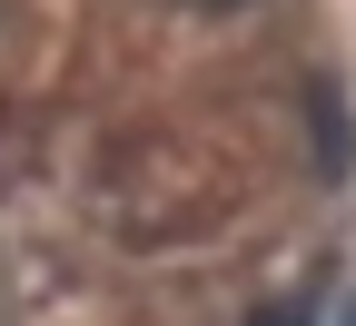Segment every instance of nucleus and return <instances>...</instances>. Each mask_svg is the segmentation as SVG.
Here are the masks:
<instances>
[{
    "mask_svg": "<svg viewBox=\"0 0 356 326\" xmlns=\"http://www.w3.org/2000/svg\"><path fill=\"white\" fill-rule=\"evenodd\" d=\"M356 158V138H346V99L337 89H317V168H346Z\"/></svg>",
    "mask_w": 356,
    "mask_h": 326,
    "instance_id": "nucleus-1",
    "label": "nucleus"
},
{
    "mask_svg": "<svg viewBox=\"0 0 356 326\" xmlns=\"http://www.w3.org/2000/svg\"><path fill=\"white\" fill-rule=\"evenodd\" d=\"M248 326H317V297H277V307H257Z\"/></svg>",
    "mask_w": 356,
    "mask_h": 326,
    "instance_id": "nucleus-2",
    "label": "nucleus"
},
{
    "mask_svg": "<svg viewBox=\"0 0 356 326\" xmlns=\"http://www.w3.org/2000/svg\"><path fill=\"white\" fill-rule=\"evenodd\" d=\"M208 10H238V0H208Z\"/></svg>",
    "mask_w": 356,
    "mask_h": 326,
    "instance_id": "nucleus-3",
    "label": "nucleus"
}]
</instances>
